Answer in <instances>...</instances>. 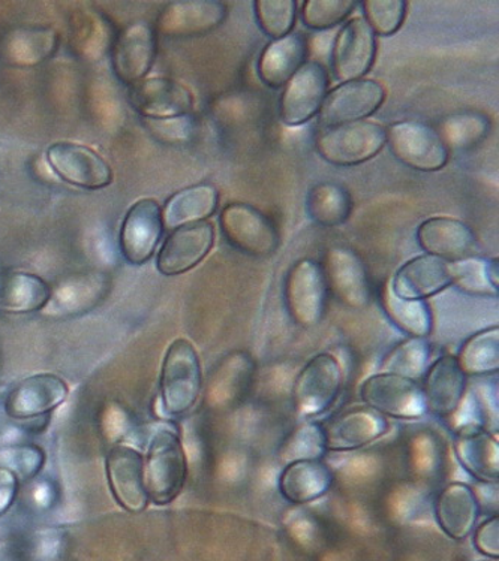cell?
<instances>
[{
	"mask_svg": "<svg viewBox=\"0 0 499 561\" xmlns=\"http://www.w3.org/2000/svg\"><path fill=\"white\" fill-rule=\"evenodd\" d=\"M417 240L428 255L455 262L476 252V233L468 225L453 217H431L417 229Z\"/></svg>",
	"mask_w": 499,
	"mask_h": 561,
	"instance_id": "obj_23",
	"label": "cell"
},
{
	"mask_svg": "<svg viewBox=\"0 0 499 561\" xmlns=\"http://www.w3.org/2000/svg\"><path fill=\"white\" fill-rule=\"evenodd\" d=\"M162 231V211L157 201L146 198L135 203L122 225L121 248L126 261L135 265L149 261Z\"/></svg>",
	"mask_w": 499,
	"mask_h": 561,
	"instance_id": "obj_17",
	"label": "cell"
},
{
	"mask_svg": "<svg viewBox=\"0 0 499 561\" xmlns=\"http://www.w3.org/2000/svg\"><path fill=\"white\" fill-rule=\"evenodd\" d=\"M109 486L114 501L129 514H140L149 506L145 486V457L126 445H116L105 458Z\"/></svg>",
	"mask_w": 499,
	"mask_h": 561,
	"instance_id": "obj_11",
	"label": "cell"
},
{
	"mask_svg": "<svg viewBox=\"0 0 499 561\" xmlns=\"http://www.w3.org/2000/svg\"><path fill=\"white\" fill-rule=\"evenodd\" d=\"M53 290L36 274L0 273V313L26 314L43 310L52 300Z\"/></svg>",
	"mask_w": 499,
	"mask_h": 561,
	"instance_id": "obj_28",
	"label": "cell"
},
{
	"mask_svg": "<svg viewBox=\"0 0 499 561\" xmlns=\"http://www.w3.org/2000/svg\"><path fill=\"white\" fill-rule=\"evenodd\" d=\"M392 290L404 300L424 301L452 286L450 262L432 255H421L405 262L392 280Z\"/></svg>",
	"mask_w": 499,
	"mask_h": 561,
	"instance_id": "obj_24",
	"label": "cell"
},
{
	"mask_svg": "<svg viewBox=\"0 0 499 561\" xmlns=\"http://www.w3.org/2000/svg\"><path fill=\"white\" fill-rule=\"evenodd\" d=\"M214 241V225L208 222H196L175 229L159 251V273L163 276H179L190 272L207 256Z\"/></svg>",
	"mask_w": 499,
	"mask_h": 561,
	"instance_id": "obj_18",
	"label": "cell"
},
{
	"mask_svg": "<svg viewBox=\"0 0 499 561\" xmlns=\"http://www.w3.org/2000/svg\"><path fill=\"white\" fill-rule=\"evenodd\" d=\"M225 18L227 5L219 0L171 2L158 18V31L173 38L203 36L219 27Z\"/></svg>",
	"mask_w": 499,
	"mask_h": 561,
	"instance_id": "obj_21",
	"label": "cell"
},
{
	"mask_svg": "<svg viewBox=\"0 0 499 561\" xmlns=\"http://www.w3.org/2000/svg\"><path fill=\"white\" fill-rule=\"evenodd\" d=\"M465 376L494 375L499 370V329L483 330L466 340L456 356Z\"/></svg>",
	"mask_w": 499,
	"mask_h": 561,
	"instance_id": "obj_35",
	"label": "cell"
},
{
	"mask_svg": "<svg viewBox=\"0 0 499 561\" xmlns=\"http://www.w3.org/2000/svg\"><path fill=\"white\" fill-rule=\"evenodd\" d=\"M376 55L374 31L365 19L350 20L341 28L331 51V67L341 83L360 80L370 72Z\"/></svg>",
	"mask_w": 499,
	"mask_h": 561,
	"instance_id": "obj_14",
	"label": "cell"
},
{
	"mask_svg": "<svg viewBox=\"0 0 499 561\" xmlns=\"http://www.w3.org/2000/svg\"><path fill=\"white\" fill-rule=\"evenodd\" d=\"M386 142V129L379 123L359 121L322 128L315 137V149L326 162L354 167L375 158Z\"/></svg>",
	"mask_w": 499,
	"mask_h": 561,
	"instance_id": "obj_3",
	"label": "cell"
},
{
	"mask_svg": "<svg viewBox=\"0 0 499 561\" xmlns=\"http://www.w3.org/2000/svg\"><path fill=\"white\" fill-rule=\"evenodd\" d=\"M2 466L11 470L19 481H31L41 472L45 462L44 450L39 446L24 444L11 446L0 453Z\"/></svg>",
	"mask_w": 499,
	"mask_h": 561,
	"instance_id": "obj_42",
	"label": "cell"
},
{
	"mask_svg": "<svg viewBox=\"0 0 499 561\" xmlns=\"http://www.w3.org/2000/svg\"><path fill=\"white\" fill-rule=\"evenodd\" d=\"M362 7L366 23L374 34L382 36L396 34L407 18L405 0H366Z\"/></svg>",
	"mask_w": 499,
	"mask_h": 561,
	"instance_id": "obj_41",
	"label": "cell"
},
{
	"mask_svg": "<svg viewBox=\"0 0 499 561\" xmlns=\"http://www.w3.org/2000/svg\"><path fill=\"white\" fill-rule=\"evenodd\" d=\"M382 305L384 313L396 329L410 337L427 339L432 331V313L427 302L404 300L395 295L390 284L383 288Z\"/></svg>",
	"mask_w": 499,
	"mask_h": 561,
	"instance_id": "obj_34",
	"label": "cell"
},
{
	"mask_svg": "<svg viewBox=\"0 0 499 561\" xmlns=\"http://www.w3.org/2000/svg\"><path fill=\"white\" fill-rule=\"evenodd\" d=\"M157 56V35L149 23L129 24L113 47V69L118 80L135 84L152 68Z\"/></svg>",
	"mask_w": 499,
	"mask_h": 561,
	"instance_id": "obj_19",
	"label": "cell"
},
{
	"mask_svg": "<svg viewBox=\"0 0 499 561\" xmlns=\"http://www.w3.org/2000/svg\"><path fill=\"white\" fill-rule=\"evenodd\" d=\"M67 382L52 373L23 379L11 389L5 400L7 415L12 420H34L47 415L68 399Z\"/></svg>",
	"mask_w": 499,
	"mask_h": 561,
	"instance_id": "obj_15",
	"label": "cell"
},
{
	"mask_svg": "<svg viewBox=\"0 0 499 561\" xmlns=\"http://www.w3.org/2000/svg\"><path fill=\"white\" fill-rule=\"evenodd\" d=\"M432 350L427 339L410 337L393 347L383 359V373L419 379L428 371Z\"/></svg>",
	"mask_w": 499,
	"mask_h": 561,
	"instance_id": "obj_37",
	"label": "cell"
},
{
	"mask_svg": "<svg viewBox=\"0 0 499 561\" xmlns=\"http://www.w3.org/2000/svg\"><path fill=\"white\" fill-rule=\"evenodd\" d=\"M203 388L199 352L190 340L175 339L163 356L159 391L161 408L169 416H180L195 407Z\"/></svg>",
	"mask_w": 499,
	"mask_h": 561,
	"instance_id": "obj_1",
	"label": "cell"
},
{
	"mask_svg": "<svg viewBox=\"0 0 499 561\" xmlns=\"http://www.w3.org/2000/svg\"><path fill=\"white\" fill-rule=\"evenodd\" d=\"M333 474L321 461H297L286 465L280 478V491L286 502L306 505L329 493Z\"/></svg>",
	"mask_w": 499,
	"mask_h": 561,
	"instance_id": "obj_29",
	"label": "cell"
},
{
	"mask_svg": "<svg viewBox=\"0 0 499 561\" xmlns=\"http://www.w3.org/2000/svg\"><path fill=\"white\" fill-rule=\"evenodd\" d=\"M253 8L265 35L280 39L292 32L297 14L296 0H257Z\"/></svg>",
	"mask_w": 499,
	"mask_h": 561,
	"instance_id": "obj_39",
	"label": "cell"
},
{
	"mask_svg": "<svg viewBox=\"0 0 499 561\" xmlns=\"http://www.w3.org/2000/svg\"><path fill=\"white\" fill-rule=\"evenodd\" d=\"M393 156L412 170L433 173L443 170L449 161V149L435 129L420 122L393 123L386 129Z\"/></svg>",
	"mask_w": 499,
	"mask_h": 561,
	"instance_id": "obj_6",
	"label": "cell"
},
{
	"mask_svg": "<svg viewBox=\"0 0 499 561\" xmlns=\"http://www.w3.org/2000/svg\"><path fill=\"white\" fill-rule=\"evenodd\" d=\"M225 240L249 256L268 257L280 248V233L268 216L245 203L228 204L219 216Z\"/></svg>",
	"mask_w": 499,
	"mask_h": 561,
	"instance_id": "obj_4",
	"label": "cell"
},
{
	"mask_svg": "<svg viewBox=\"0 0 499 561\" xmlns=\"http://www.w3.org/2000/svg\"><path fill=\"white\" fill-rule=\"evenodd\" d=\"M306 208L310 219L321 227L333 228L345 222L353 210L350 192L337 183H318L309 191Z\"/></svg>",
	"mask_w": 499,
	"mask_h": 561,
	"instance_id": "obj_33",
	"label": "cell"
},
{
	"mask_svg": "<svg viewBox=\"0 0 499 561\" xmlns=\"http://www.w3.org/2000/svg\"><path fill=\"white\" fill-rule=\"evenodd\" d=\"M474 547L481 556L489 559H498L499 557V518L492 517L486 519L477 527L474 534Z\"/></svg>",
	"mask_w": 499,
	"mask_h": 561,
	"instance_id": "obj_44",
	"label": "cell"
},
{
	"mask_svg": "<svg viewBox=\"0 0 499 561\" xmlns=\"http://www.w3.org/2000/svg\"><path fill=\"white\" fill-rule=\"evenodd\" d=\"M188 473L185 449L175 430L154 434L145 457V486L149 501L170 505L182 493Z\"/></svg>",
	"mask_w": 499,
	"mask_h": 561,
	"instance_id": "obj_2",
	"label": "cell"
},
{
	"mask_svg": "<svg viewBox=\"0 0 499 561\" xmlns=\"http://www.w3.org/2000/svg\"><path fill=\"white\" fill-rule=\"evenodd\" d=\"M47 159L57 175L73 186L97 191L113 182L112 167L89 147L57 142L47 150Z\"/></svg>",
	"mask_w": 499,
	"mask_h": 561,
	"instance_id": "obj_13",
	"label": "cell"
},
{
	"mask_svg": "<svg viewBox=\"0 0 499 561\" xmlns=\"http://www.w3.org/2000/svg\"><path fill=\"white\" fill-rule=\"evenodd\" d=\"M452 285L473 297H498V260L468 256L450 262Z\"/></svg>",
	"mask_w": 499,
	"mask_h": 561,
	"instance_id": "obj_32",
	"label": "cell"
},
{
	"mask_svg": "<svg viewBox=\"0 0 499 561\" xmlns=\"http://www.w3.org/2000/svg\"><path fill=\"white\" fill-rule=\"evenodd\" d=\"M329 77L320 61H306L285 84L280 100V117L286 126L309 122L320 112L327 96Z\"/></svg>",
	"mask_w": 499,
	"mask_h": 561,
	"instance_id": "obj_9",
	"label": "cell"
},
{
	"mask_svg": "<svg viewBox=\"0 0 499 561\" xmlns=\"http://www.w3.org/2000/svg\"><path fill=\"white\" fill-rule=\"evenodd\" d=\"M57 35L52 28H18L0 43V57L14 67H35L55 53Z\"/></svg>",
	"mask_w": 499,
	"mask_h": 561,
	"instance_id": "obj_31",
	"label": "cell"
},
{
	"mask_svg": "<svg viewBox=\"0 0 499 561\" xmlns=\"http://www.w3.org/2000/svg\"><path fill=\"white\" fill-rule=\"evenodd\" d=\"M219 194L212 184H196L179 191L167 203L162 213V222L170 229L203 222L218 208Z\"/></svg>",
	"mask_w": 499,
	"mask_h": 561,
	"instance_id": "obj_30",
	"label": "cell"
},
{
	"mask_svg": "<svg viewBox=\"0 0 499 561\" xmlns=\"http://www.w3.org/2000/svg\"><path fill=\"white\" fill-rule=\"evenodd\" d=\"M360 396L367 408L398 420H417L428 413L417 380L393 373H379L367 378L360 388Z\"/></svg>",
	"mask_w": 499,
	"mask_h": 561,
	"instance_id": "obj_8",
	"label": "cell"
},
{
	"mask_svg": "<svg viewBox=\"0 0 499 561\" xmlns=\"http://www.w3.org/2000/svg\"><path fill=\"white\" fill-rule=\"evenodd\" d=\"M490 121L476 112L456 113L441 122L436 130L444 146L453 150H468L488 137Z\"/></svg>",
	"mask_w": 499,
	"mask_h": 561,
	"instance_id": "obj_36",
	"label": "cell"
},
{
	"mask_svg": "<svg viewBox=\"0 0 499 561\" xmlns=\"http://www.w3.org/2000/svg\"><path fill=\"white\" fill-rule=\"evenodd\" d=\"M327 289L350 309H365L372 293L365 264L348 248H331L322 261Z\"/></svg>",
	"mask_w": 499,
	"mask_h": 561,
	"instance_id": "obj_12",
	"label": "cell"
},
{
	"mask_svg": "<svg viewBox=\"0 0 499 561\" xmlns=\"http://www.w3.org/2000/svg\"><path fill=\"white\" fill-rule=\"evenodd\" d=\"M387 428L386 416L367 407L348 409L322 425L326 448L334 453L363 448L383 437Z\"/></svg>",
	"mask_w": 499,
	"mask_h": 561,
	"instance_id": "obj_20",
	"label": "cell"
},
{
	"mask_svg": "<svg viewBox=\"0 0 499 561\" xmlns=\"http://www.w3.org/2000/svg\"><path fill=\"white\" fill-rule=\"evenodd\" d=\"M355 7V0H306L302 7V20L314 31H326L342 23Z\"/></svg>",
	"mask_w": 499,
	"mask_h": 561,
	"instance_id": "obj_40",
	"label": "cell"
},
{
	"mask_svg": "<svg viewBox=\"0 0 499 561\" xmlns=\"http://www.w3.org/2000/svg\"><path fill=\"white\" fill-rule=\"evenodd\" d=\"M327 289L321 264L302 260L290 270L285 282V305L290 317L302 329H313L326 313Z\"/></svg>",
	"mask_w": 499,
	"mask_h": 561,
	"instance_id": "obj_7",
	"label": "cell"
},
{
	"mask_svg": "<svg viewBox=\"0 0 499 561\" xmlns=\"http://www.w3.org/2000/svg\"><path fill=\"white\" fill-rule=\"evenodd\" d=\"M20 481L11 470L0 467V517L7 514L18 499Z\"/></svg>",
	"mask_w": 499,
	"mask_h": 561,
	"instance_id": "obj_45",
	"label": "cell"
},
{
	"mask_svg": "<svg viewBox=\"0 0 499 561\" xmlns=\"http://www.w3.org/2000/svg\"><path fill=\"white\" fill-rule=\"evenodd\" d=\"M342 368L331 354H320L298 373L293 387V403L300 417L325 413L337 401L342 387Z\"/></svg>",
	"mask_w": 499,
	"mask_h": 561,
	"instance_id": "obj_5",
	"label": "cell"
},
{
	"mask_svg": "<svg viewBox=\"0 0 499 561\" xmlns=\"http://www.w3.org/2000/svg\"><path fill=\"white\" fill-rule=\"evenodd\" d=\"M457 460L477 481L494 484L499 478L498 439L483 427L462 430L456 433Z\"/></svg>",
	"mask_w": 499,
	"mask_h": 561,
	"instance_id": "obj_26",
	"label": "cell"
},
{
	"mask_svg": "<svg viewBox=\"0 0 499 561\" xmlns=\"http://www.w3.org/2000/svg\"><path fill=\"white\" fill-rule=\"evenodd\" d=\"M306 50V38L297 32L272 41L261 53L257 65L261 81L272 89H280L288 83L305 64Z\"/></svg>",
	"mask_w": 499,
	"mask_h": 561,
	"instance_id": "obj_27",
	"label": "cell"
},
{
	"mask_svg": "<svg viewBox=\"0 0 499 561\" xmlns=\"http://www.w3.org/2000/svg\"><path fill=\"white\" fill-rule=\"evenodd\" d=\"M129 100L135 112L140 113L146 121L188 116L194 106V96L185 84L163 77L135 83Z\"/></svg>",
	"mask_w": 499,
	"mask_h": 561,
	"instance_id": "obj_16",
	"label": "cell"
},
{
	"mask_svg": "<svg viewBox=\"0 0 499 561\" xmlns=\"http://www.w3.org/2000/svg\"><path fill=\"white\" fill-rule=\"evenodd\" d=\"M146 126L166 145H188L196 134V122L190 114L163 121H146Z\"/></svg>",
	"mask_w": 499,
	"mask_h": 561,
	"instance_id": "obj_43",
	"label": "cell"
},
{
	"mask_svg": "<svg viewBox=\"0 0 499 561\" xmlns=\"http://www.w3.org/2000/svg\"><path fill=\"white\" fill-rule=\"evenodd\" d=\"M424 407L427 412L449 420L456 412L466 392V376L457 366L456 356L443 355L424 373Z\"/></svg>",
	"mask_w": 499,
	"mask_h": 561,
	"instance_id": "obj_22",
	"label": "cell"
},
{
	"mask_svg": "<svg viewBox=\"0 0 499 561\" xmlns=\"http://www.w3.org/2000/svg\"><path fill=\"white\" fill-rule=\"evenodd\" d=\"M480 503L474 491L462 482H453L438 495L435 517L445 535L453 540H464L476 527Z\"/></svg>",
	"mask_w": 499,
	"mask_h": 561,
	"instance_id": "obj_25",
	"label": "cell"
},
{
	"mask_svg": "<svg viewBox=\"0 0 499 561\" xmlns=\"http://www.w3.org/2000/svg\"><path fill=\"white\" fill-rule=\"evenodd\" d=\"M386 100V90L375 80L348 81L327 93L320 108L325 128L363 121L372 116Z\"/></svg>",
	"mask_w": 499,
	"mask_h": 561,
	"instance_id": "obj_10",
	"label": "cell"
},
{
	"mask_svg": "<svg viewBox=\"0 0 499 561\" xmlns=\"http://www.w3.org/2000/svg\"><path fill=\"white\" fill-rule=\"evenodd\" d=\"M326 450L322 425L305 421L282 442L277 456L284 465H292L297 461H320Z\"/></svg>",
	"mask_w": 499,
	"mask_h": 561,
	"instance_id": "obj_38",
	"label": "cell"
}]
</instances>
